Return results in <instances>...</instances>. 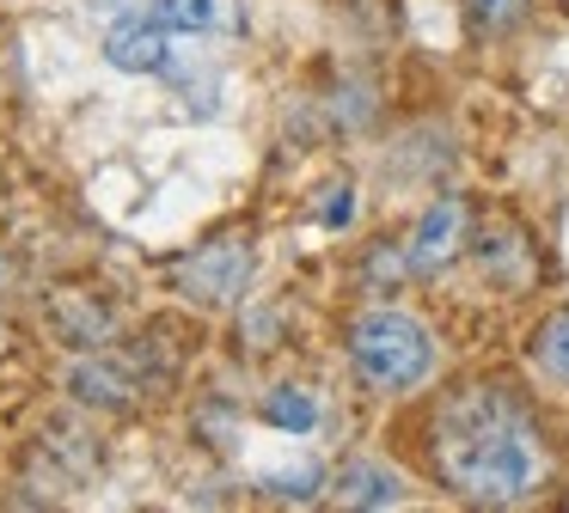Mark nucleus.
Wrapping results in <instances>:
<instances>
[{
  "label": "nucleus",
  "instance_id": "obj_5",
  "mask_svg": "<svg viewBox=\"0 0 569 513\" xmlns=\"http://www.w3.org/2000/svg\"><path fill=\"white\" fill-rule=\"evenodd\" d=\"M459 244H466V202H459V195H441V202L417 220L405 256H410L417 275H441V269L459 256Z\"/></svg>",
  "mask_w": 569,
  "mask_h": 513
},
{
  "label": "nucleus",
  "instance_id": "obj_3",
  "mask_svg": "<svg viewBox=\"0 0 569 513\" xmlns=\"http://www.w3.org/2000/svg\"><path fill=\"white\" fill-rule=\"evenodd\" d=\"M104 61L117 73H160L172 61V24L153 7H136L104 31Z\"/></svg>",
  "mask_w": 569,
  "mask_h": 513
},
{
  "label": "nucleus",
  "instance_id": "obj_9",
  "mask_svg": "<svg viewBox=\"0 0 569 513\" xmlns=\"http://www.w3.org/2000/svg\"><path fill=\"white\" fill-rule=\"evenodd\" d=\"M263 422L282 428V434H312V428H319V403L295 385H276L270 398H263Z\"/></svg>",
  "mask_w": 569,
  "mask_h": 513
},
{
  "label": "nucleus",
  "instance_id": "obj_6",
  "mask_svg": "<svg viewBox=\"0 0 569 513\" xmlns=\"http://www.w3.org/2000/svg\"><path fill=\"white\" fill-rule=\"evenodd\" d=\"M337 495H343L349 507H398V501H405V476L361 459V464H349V471L337 476Z\"/></svg>",
  "mask_w": 569,
  "mask_h": 513
},
{
  "label": "nucleus",
  "instance_id": "obj_7",
  "mask_svg": "<svg viewBox=\"0 0 569 513\" xmlns=\"http://www.w3.org/2000/svg\"><path fill=\"white\" fill-rule=\"evenodd\" d=\"M153 12H160L172 31H190V37L221 31V24L233 19V7H227V0H153Z\"/></svg>",
  "mask_w": 569,
  "mask_h": 513
},
{
  "label": "nucleus",
  "instance_id": "obj_4",
  "mask_svg": "<svg viewBox=\"0 0 569 513\" xmlns=\"http://www.w3.org/2000/svg\"><path fill=\"white\" fill-rule=\"evenodd\" d=\"M246 281H251V251L239 239L202 244V251L184 263V293H190V300H209V305L239 300V293H246Z\"/></svg>",
  "mask_w": 569,
  "mask_h": 513
},
{
  "label": "nucleus",
  "instance_id": "obj_8",
  "mask_svg": "<svg viewBox=\"0 0 569 513\" xmlns=\"http://www.w3.org/2000/svg\"><path fill=\"white\" fill-rule=\"evenodd\" d=\"M532 361H539L545 379L569 385V305H563V312H551V318L539 324V336H532Z\"/></svg>",
  "mask_w": 569,
  "mask_h": 513
},
{
  "label": "nucleus",
  "instance_id": "obj_10",
  "mask_svg": "<svg viewBox=\"0 0 569 513\" xmlns=\"http://www.w3.org/2000/svg\"><path fill=\"white\" fill-rule=\"evenodd\" d=\"M466 19L471 31H515L520 19H527V0H466Z\"/></svg>",
  "mask_w": 569,
  "mask_h": 513
},
{
  "label": "nucleus",
  "instance_id": "obj_2",
  "mask_svg": "<svg viewBox=\"0 0 569 513\" xmlns=\"http://www.w3.org/2000/svg\"><path fill=\"white\" fill-rule=\"evenodd\" d=\"M349 361H356V373L368 379L373 391H410L417 379H429L435 342L410 312L380 305V312L356 318V330H349Z\"/></svg>",
  "mask_w": 569,
  "mask_h": 513
},
{
  "label": "nucleus",
  "instance_id": "obj_1",
  "mask_svg": "<svg viewBox=\"0 0 569 513\" xmlns=\"http://www.w3.org/2000/svg\"><path fill=\"white\" fill-rule=\"evenodd\" d=\"M435 464H441V476L466 501L502 507V501H520L539 483L545 452H539L527 410L515 398H502V391L478 385V391H459L441 410V422H435Z\"/></svg>",
  "mask_w": 569,
  "mask_h": 513
},
{
  "label": "nucleus",
  "instance_id": "obj_11",
  "mask_svg": "<svg viewBox=\"0 0 569 513\" xmlns=\"http://www.w3.org/2000/svg\"><path fill=\"white\" fill-rule=\"evenodd\" d=\"M312 214H319V227H349V214H356V190H349V183H331Z\"/></svg>",
  "mask_w": 569,
  "mask_h": 513
},
{
  "label": "nucleus",
  "instance_id": "obj_12",
  "mask_svg": "<svg viewBox=\"0 0 569 513\" xmlns=\"http://www.w3.org/2000/svg\"><path fill=\"white\" fill-rule=\"evenodd\" d=\"M263 489H270V495H295V501H312L319 495V471H295V476H263Z\"/></svg>",
  "mask_w": 569,
  "mask_h": 513
}]
</instances>
